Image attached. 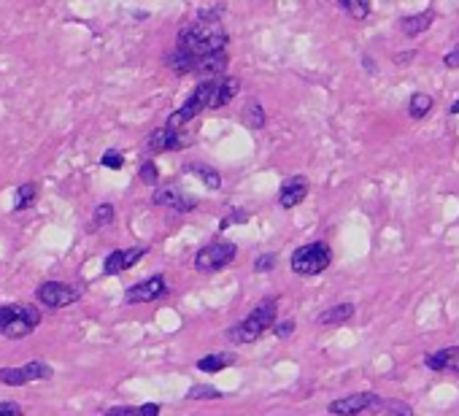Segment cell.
<instances>
[{
    "instance_id": "1",
    "label": "cell",
    "mask_w": 459,
    "mask_h": 416,
    "mask_svg": "<svg viewBox=\"0 0 459 416\" xmlns=\"http://www.w3.org/2000/svg\"><path fill=\"white\" fill-rule=\"evenodd\" d=\"M224 43H227V30H224L222 19L214 14H200L195 22H189L182 30L176 41V52L184 55L197 70V60L224 52Z\"/></svg>"
},
{
    "instance_id": "2",
    "label": "cell",
    "mask_w": 459,
    "mask_h": 416,
    "mask_svg": "<svg viewBox=\"0 0 459 416\" xmlns=\"http://www.w3.org/2000/svg\"><path fill=\"white\" fill-rule=\"evenodd\" d=\"M275 300H262L244 321H238L235 327H230L227 330V338L233 341V344H251V341H257L262 333H268L271 327L275 324Z\"/></svg>"
},
{
    "instance_id": "3",
    "label": "cell",
    "mask_w": 459,
    "mask_h": 416,
    "mask_svg": "<svg viewBox=\"0 0 459 416\" xmlns=\"http://www.w3.org/2000/svg\"><path fill=\"white\" fill-rule=\"evenodd\" d=\"M41 324V311L30 303H8L0 306V335L25 338Z\"/></svg>"
},
{
    "instance_id": "4",
    "label": "cell",
    "mask_w": 459,
    "mask_h": 416,
    "mask_svg": "<svg viewBox=\"0 0 459 416\" xmlns=\"http://www.w3.org/2000/svg\"><path fill=\"white\" fill-rule=\"evenodd\" d=\"M333 262V252L327 244L316 241V244H308L300 246L295 255H292V270L297 276H319L322 270H327Z\"/></svg>"
},
{
    "instance_id": "5",
    "label": "cell",
    "mask_w": 459,
    "mask_h": 416,
    "mask_svg": "<svg viewBox=\"0 0 459 416\" xmlns=\"http://www.w3.org/2000/svg\"><path fill=\"white\" fill-rule=\"evenodd\" d=\"M235 244H227V241H214L208 246H203L197 255H195V268L200 273H214L219 268L230 265L235 259Z\"/></svg>"
},
{
    "instance_id": "6",
    "label": "cell",
    "mask_w": 459,
    "mask_h": 416,
    "mask_svg": "<svg viewBox=\"0 0 459 416\" xmlns=\"http://www.w3.org/2000/svg\"><path fill=\"white\" fill-rule=\"evenodd\" d=\"M52 365L49 362H28V365H19V368H0V382L8 386H22L32 384V382H46L52 379Z\"/></svg>"
},
{
    "instance_id": "7",
    "label": "cell",
    "mask_w": 459,
    "mask_h": 416,
    "mask_svg": "<svg viewBox=\"0 0 459 416\" xmlns=\"http://www.w3.org/2000/svg\"><path fill=\"white\" fill-rule=\"evenodd\" d=\"M79 295H81V287H70L62 281H46L38 287V300L46 308H68L70 303H76Z\"/></svg>"
},
{
    "instance_id": "8",
    "label": "cell",
    "mask_w": 459,
    "mask_h": 416,
    "mask_svg": "<svg viewBox=\"0 0 459 416\" xmlns=\"http://www.w3.org/2000/svg\"><path fill=\"white\" fill-rule=\"evenodd\" d=\"M381 400L370 392H360V395H349V397H340V400H333L330 403V414L335 416H357L367 411V408H375Z\"/></svg>"
},
{
    "instance_id": "9",
    "label": "cell",
    "mask_w": 459,
    "mask_h": 416,
    "mask_svg": "<svg viewBox=\"0 0 459 416\" xmlns=\"http://www.w3.org/2000/svg\"><path fill=\"white\" fill-rule=\"evenodd\" d=\"M168 292V284H165V276H152L135 287H130L124 292V303L135 306V303H149V300H157Z\"/></svg>"
},
{
    "instance_id": "10",
    "label": "cell",
    "mask_w": 459,
    "mask_h": 416,
    "mask_svg": "<svg viewBox=\"0 0 459 416\" xmlns=\"http://www.w3.org/2000/svg\"><path fill=\"white\" fill-rule=\"evenodd\" d=\"M206 90H208V108H222L227 106L233 97L238 95V81L230 79V76H222V79H208L203 81Z\"/></svg>"
},
{
    "instance_id": "11",
    "label": "cell",
    "mask_w": 459,
    "mask_h": 416,
    "mask_svg": "<svg viewBox=\"0 0 459 416\" xmlns=\"http://www.w3.org/2000/svg\"><path fill=\"white\" fill-rule=\"evenodd\" d=\"M306 195H308L306 176H292V179H286V181L281 184V190H278V203H281V208H295V206H300V203L306 200Z\"/></svg>"
},
{
    "instance_id": "12",
    "label": "cell",
    "mask_w": 459,
    "mask_h": 416,
    "mask_svg": "<svg viewBox=\"0 0 459 416\" xmlns=\"http://www.w3.org/2000/svg\"><path fill=\"white\" fill-rule=\"evenodd\" d=\"M144 255H146V246H133V249L111 252L108 259H106V265H103V270H106L108 276H117V273H122V270H127V268H133Z\"/></svg>"
},
{
    "instance_id": "13",
    "label": "cell",
    "mask_w": 459,
    "mask_h": 416,
    "mask_svg": "<svg viewBox=\"0 0 459 416\" xmlns=\"http://www.w3.org/2000/svg\"><path fill=\"white\" fill-rule=\"evenodd\" d=\"M152 200L157 203V206L176 208V211H192V208L197 206V200H195V197L179 192L176 187H162V190H157V192L152 195Z\"/></svg>"
},
{
    "instance_id": "14",
    "label": "cell",
    "mask_w": 459,
    "mask_h": 416,
    "mask_svg": "<svg viewBox=\"0 0 459 416\" xmlns=\"http://www.w3.org/2000/svg\"><path fill=\"white\" fill-rule=\"evenodd\" d=\"M186 143V138H182L176 130H168V128H159L154 130L149 135V149L152 152H170V149H179Z\"/></svg>"
},
{
    "instance_id": "15",
    "label": "cell",
    "mask_w": 459,
    "mask_h": 416,
    "mask_svg": "<svg viewBox=\"0 0 459 416\" xmlns=\"http://www.w3.org/2000/svg\"><path fill=\"white\" fill-rule=\"evenodd\" d=\"M424 362H427L429 370H457L459 373V346H449V349L427 354Z\"/></svg>"
},
{
    "instance_id": "16",
    "label": "cell",
    "mask_w": 459,
    "mask_h": 416,
    "mask_svg": "<svg viewBox=\"0 0 459 416\" xmlns=\"http://www.w3.org/2000/svg\"><path fill=\"white\" fill-rule=\"evenodd\" d=\"M227 52H216V55H208V57H203V60H197V70L195 73H200V76H211V79H222L224 76V70H227Z\"/></svg>"
},
{
    "instance_id": "17",
    "label": "cell",
    "mask_w": 459,
    "mask_h": 416,
    "mask_svg": "<svg viewBox=\"0 0 459 416\" xmlns=\"http://www.w3.org/2000/svg\"><path fill=\"white\" fill-rule=\"evenodd\" d=\"M432 8H424L422 14H413V17H402L400 19V30L405 32L408 38H413V35H419V32L429 30V25H432Z\"/></svg>"
},
{
    "instance_id": "18",
    "label": "cell",
    "mask_w": 459,
    "mask_h": 416,
    "mask_svg": "<svg viewBox=\"0 0 459 416\" xmlns=\"http://www.w3.org/2000/svg\"><path fill=\"white\" fill-rule=\"evenodd\" d=\"M354 317V306L351 303H338L333 308L322 311L319 314V324H327V327H335V324H343Z\"/></svg>"
},
{
    "instance_id": "19",
    "label": "cell",
    "mask_w": 459,
    "mask_h": 416,
    "mask_svg": "<svg viewBox=\"0 0 459 416\" xmlns=\"http://www.w3.org/2000/svg\"><path fill=\"white\" fill-rule=\"evenodd\" d=\"M233 362H235V354H208V357H203L197 362V368L206 370V373H219V370L230 368Z\"/></svg>"
},
{
    "instance_id": "20",
    "label": "cell",
    "mask_w": 459,
    "mask_h": 416,
    "mask_svg": "<svg viewBox=\"0 0 459 416\" xmlns=\"http://www.w3.org/2000/svg\"><path fill=\"white\" fill-rule=\"evenodd\" d=\"M35 197H38V187L35 184H22L19 190H17V197H14V211H28L32 203H35Z\"/></svg>"
},
{
    "instance_id": "21",
    "label": "cell",
    "mask_w": 459,
    "mask_h": 416,
    "mask_svg": "<svg viewBox=\"0 0 459 416\" xmlns=\"http://www.w3.org/2000/svg\"><path fill=\"white\" fill-rule=\"evenodd\" d=\"M429 108H432V95H427V92H416V95L411 97V106H408V111H411V117H413V119H422V117H427Z\"/></svg>"
},
{
    "instance_id": "22",
    "label": "cell",
    "mask_w": 459,
    "mask_h": 416,
    "mask_svg": "<svg viewBox=\"0 0 459 416\" xmlns=\"http://www.w3.org/2000/svg\"><path fill=\"white\" fill-rule=\"evenodd\" d=\"M111 222H114V206H111V203H103V206H97V208H95V214H92L90 230L108 227Z\"/></svg>"
},
{
    "instance_id": "23",
    "label": "cell",
    "mask_w": 459,
    "mask_h": 416,
    "mask_svg": "<svg viewBox=\"0 0 459 416\" xmlns=\"http://www.w3.org/2000/svg\"><path fill=\"white\" fill-rule=\"evenodd\" d=\"M192 170H195V173H197L203 181H206V187H208V190H219V187H222V176L216 173L211 165H203V162H197V165H192Z\"/></svg>"
},
{
    "instance_id": "24",
    "label": "cell",
    "mask_w": 459,
    "mask_h": 416,
    "mask_svg": "<svg viewBox=\"0 0 459 416\" xmlns=\"http://www.w3.org/2000/svg\"><path fill=\"white\" fill-rule=\"evenodd\" d=\"M246 125L251 130H260L265 125V111H262V106L260 103H248V108H246Z\"/></svg>"
},
{
    "instance_id": "25",
    "label": "cell",
    "mask_w": 459,
    "mask_h": 416,
    "mask_svg": "<svg viewBox=\"0 0 459 416\" xmlns=\"http://www.w3.org/2000/svg\"><path fill=\"white\" fill-rule=\"evenodd\" d=\"M340 6L354 17V19H365L370 14V3L367 0H340Z\"/></svg>"
},
{
    "instance_id": "26",
    "label": "cell",
    "mask_w": 459,
    "mask_h": 416,
    "mask_svg": "<svg viewBox=\"0 0 459 416\" xmlns=\"http://www.w3.org/2000/svg\"><path fill=\"white\" fill-rule=\"evenodd\" d=\"M186 397L189 400H216V397H222V392L214 389V386H192L186 392Z\"/></svg>"
},
{
    "instance_id": "27",
    "label": "cell",
    "mask_w": 459,
    "mask_h": 416,
    "mask_svg": "<svg viewBox=\"0 0 459 416\" xmlns=\"http://www.w3.org/2000/svg\"><path fill=\"white\" fill-rule=\"evenodd\" d=\"M138 173H141V181H144V184H149V187H154V184L159 181V170H157V165H154V162H144Z\"/></svg>"
},
{
    "instance_id": "28",
    "label": "cell",
    "mask_w": 459,
    "mask_h": 416,
    "mask_svg": "<svg viewBox=\"0 0 459 416\" xmlns=\"http://www.w3.org/2000/svg\"><path fill=\"white\" fill-rule=\"evenodd\" d=\"M387 416H413V408L402 400H389L387 403Z\"/></svg>"
},
{
    "instance_id": "29",
    "label": "cell",
    "mask_w": 459,
    "mask_h": 416,
    "mask_svg": "<svg viewBox=\"0 0 459 416\" xmlns=\"http://www.w3.org/2000/svg\"><path fill=\"white\" fill-rule=\"evenodd\" d=\"M100 165H103V168H114V170H119V168L124 165L122 152H117V149L106 152V155H103V160H100Z\"/></svg>"
},
{
    "instance_id": "30",
    "label": "cell",
    "mask_w": 459,
    "mask_h": 416,
    "mask_svg": "<svg viewBox=\"0 0 459 416\" xmlns=\"http://www.w3.org/2000/svg\"><path fill=\"white\" fill-rule=\"evenodd\" d=\"M275 255H262L257 262H254V270H260V273H268V270H273L275 268Z\"/></svg>"
},
{
    "instance_id": "31",
    "label": "cell",
    "mask_w": 459,
    "mask_h": 416,
    "mask_svg": "<svg viewBox=\"0 0 459 416\" xmlns=\"http://www.w3.org/2000/svg\"><path fill=\"white\" fill-rule=\"evenodd\" d=\"M22 406L19 403H14V400H3L0 403V416H22Z\"/></svg>"
},
{
    "instance_id": "32",
    "label": "cell",
    "mask_w": 459,
    "mask_h": 416,
    "mask_svg": "<svg viewBox=\"0 0 459 416\" xmlns=\"http://www.w3.org/2000/svg\"><path fill=\"white\" fill-rule=\"evenodd\" d=\"M106 416H138V408H133V406H114V408H108Z\"/></svg>"
},
{
    "instance_id": "33",
    "label": "cell",
    "mask_w": 459,
    "mask_h": 416,
    "mask_svg": "<svg viewBox=\"0 0 459 416\" xmlns=\"http://www.w3.org/2000/svg\"><path fill=\"white\" fill-rule=\"evenodd\" d=\"M292 330H295V321L292 319L275 324V335H278V338H289V335H292Z\"/></svg>"
},
{
    "instance_id": "34",
    "label": "cell",
    "mask_w": 459,
    "mask_h": 416,
    "mask_svg": "<svg viewBox=\"0 0 459 416\" xmlns=\"http://www.w3.org/2000/svg\"><path fill=\"white\" fill-rule=\"evenodd\" d=\"M238 222H241V224L248 222V217H246L244 211H233V214H230V217L222 222V230H224V227H230V224H238Z\"/></svg>"
},
{
    "instance_id": "35",
    "label": "cell",
    "mask_w": 459,
    "mask_h": 416,
    "mask_svg": "<svg viewBox=\"0 0 459 416\" xmlns=\"http://www.w3.org/2000/svg\"><path fill=\"white\" fill-rule=\"evenodd\" d=\"M138 416H159V406L157 403H146L138 408Z\"/></svg>"
},
{
    "instance_id": "36",
    "label": "cell",
    "mask_w": 459,
    "mask_h": 416,
    "mask_svg": "<svg viewBox=\"0 0 459 416\" xmlns=\"http://www.w3.org/2000/svg\"><path fill=\"white\" fill-rule=\"evenodd\" d=\"M446 65L449 68H459V52H449L446 55Z\"/></svg>"
},
{
    "instance_id": "37",
    "label": "cell",
    "mask_w": 459,
    "mask_h": 416,
    "mask_svg": "<svg viewBox=\"0 0 459 416\" xmlns=\"http://www.w3.org/2000/svg\"><path fill=\"white\" fill-rule=\"evenodd\" d=\"M451 114H459V100H454V103H451Z\"/></svg>"
}]
</instances>
